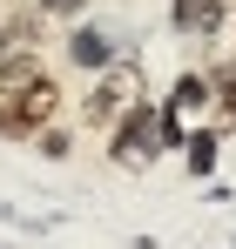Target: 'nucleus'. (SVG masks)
Instances as JSON below:
<instances>
[{"label":"nucleus","mask_w":236,"mask_h":249,"mask_svg":"<svg viewBox=\"0 0 236 249\" xmlns=\"http://www.w3.org/2000/svg\"><path fill=\"white\" fill-rule=\"evenodd\" d=\"M40 14H54V20H75V14H88V0H34Z\"/></svg>","instance_id":"obj_10"},{"label":"nucleus","mask_w":236,"mask_h":249,"mask_svg":"<svg viewBox=\"0 0 236 249\" xmlns=\"http://www.w3.org/2000/svg\"><path fill=\"white\" fill-rule=\"evenodd\" d=\"M182 142V128L169 122L162 108H149V101H135L128 115H121L115 128H108V162L115 168H156L169 148Z\"/></svg>","instance_id":"obj_1"},{"label":"nucleus","mask_w":236,"mask_h":249,"mask_svg":"<svg viewBox=\"0 0 236 249\" xmlns=\"http://www.w3.org/2000/svg\"><path fill=\"white\" fill-rule=\"evenodd\" d=\"M34 142H40V148H47V155H68V142H75V135H68V128H54V122H47V128H40V135H34Z\"/></svg>","instance_id":"obj_9"},{"label":"nucleus","mask_w":236,"mask_h":249,"mask_svg":"<svg viewBox=\"0 0 236 249\" xmlns=\"http://www.w3.org/2000/svg\"><path fill=\"white\" fill-rule=\"evenodd\" d=\"M135 101H149V74H142L135 61H108V68H95V81H88L81 122L95 128V135H108V128H115Z\"/></svg>","instance_id":"obj_2"},{"label":"nucleus","mask_w":236,"mask_h":249,"mask_svg":"<svg viewBox=\"0 0 236 249\" xmlns=\"http://www.w3.org/2000/svg\"><path fill=\"white\" fill-rule=\"evenodd\" d=\"M209 101H216V88H209V74H196V68H189V74H176V88H169V101H162V115H169V122L182 128V135H189V122H202V115H209Z\"/></svg>","instance_id":"obj_4"},{"label":"nucleus","mask_w":236,"mask_h":249,"mask_svg":"<svg viewBox=\"0 0 236 249\" xmlns=\"http://www.w3.org/2000/svg\"><path fill=\"white\" fill-rule=\"evenodd\" d=\"M230 27H236V7H230Z\"/></svg>","instance_id":"obj_11"},{"label":"nucleus","mask_w":236,"mask_h":249,"mask_svg":"<svg viewBox=\"0 0 236 249\" xmlns=\"http://www.w3.org/2000/svg\"><path fill=\"white\" fill-rule=\"evenodd\" d=\"M176 27L182 34H216L223 27V0H176Z\"/></svg>","instance_id":"obj_5"},{"label":"nucleus","mask_w":236,"mask_h":249,"mask_svg":"<svg viewBox=\"0 0 236 249\" xmlns=\"http://www.w3.org/2000/svg\"><path fill=\"white\" fill-rule=\"evenodd\" d=\"M68 54H75V61L88 68V74L115 61V47H108V34H95V27H75V34H68Z\"/></svg>","instance_id":"obj_6"},{"label":"nucleus","mask_w":236,"mask_h":249,"mask_svg":"<svg viewBox=\"0 0 236 249\" xmlns=\"http://www.w3.org/2000/svg\"><path fill=\"white\" fill-rule=\"evenodd\" d=\"M47 122H61V81L54 74H27V81L0 88V135L7 142H34Z\"/></svg>","instance_id":"obj_3"},{"label":"nucleus","mask_w":236,"mask_h":249,"mask_svg":"<svg viewBox=\"0 0 236 249\" xmlns=\"http://www.w3.org/2000/svg\"><path fill=\"white\" fill-rule=\"evenodd\" d=\"M182 148H189V175H209L216 168V135L202 128V135H182Z\"/></svg>","instance_id":"obj_8"},{"label":"nucleus","mask_w":236,"mask_h":249,"mask_svg":"<svg viewBox=\"0 0 236 249\" xmlns=\"http://www.w3.org/2000/svg\"><path fill=\"white\" fill-rule=\"evenodd\" d=\"M209 88H216V115H223V128H236V61H223Z\"/></svg>","instance_id":"obj_7"}]
</instances>
